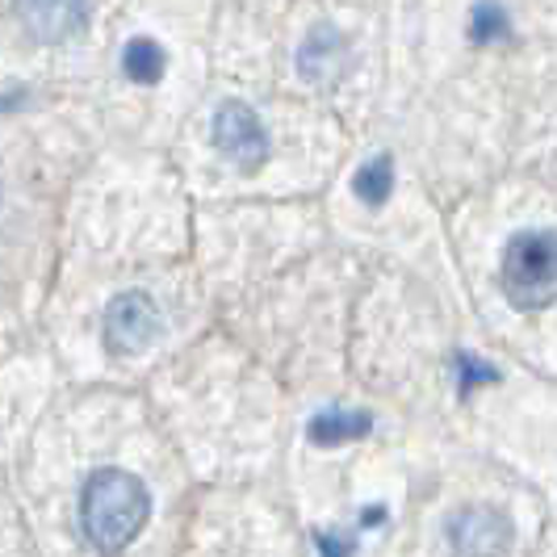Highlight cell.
Returning a JSON list of instances; mask_svg holds the SVG:
<instances>
[{
  "label": "cell",
  "instance_id": "1",
  "mask_svg": "<svg viewBox=\"0 0 557 557\" xmlns=\"http://www.w3.org/2000/svg\"><path fill=\"white\" fill-rule=\"evenodd\" d=\"M151 495L135 474L106 466L84 482L81 491V532L101 554H117L131 545V536L147 524Z\"/></svg>",
  "mask_w": 557,
  "mask_h": 557
},
{
  "label": "cell",
  "instance_id": "2",
  "mask_svg": "<svg viewBox=\"0 0 557 557\" xmlns=\"http://www.w3.org/2000/svg\"><path fill=\"white\" fill-rule=\"evenodd\" d=\"M503 298L520 310H541L557 302V235L524 231L516 235L499 264Z\"/></svg>",
  "mask_w": 557,
  "mask_h": 557
},
{
  "label": "cell",
  "instance_id": "3",
  "mask_svg": "<svg viewBox=\"0 0 557 557\" xmlns=\"http://www.w3.org/2000/svg\"><path fill=\"white\" fill-rule=\"evenodd\" d=\"M156 335H160V310L147 294L135 289V294L113 298L106 310V327H101V339L113 357H135Z\"/></svg>",
  "mask_w": 557,
  "mask_h": 557
},
{
  "label": "cell",
  "instance_id": "4",
  "mask_svg": "<svg viewBox=\"0 0 557 557\" xmlns=\"http://www.w3.org/2000/svg\"><path fill=\"white\" fill-rule=\"evenodd\" d=\"M214 143H219L223 156L248 168L269 156V135H264L256 110L244 106V101H223L219 106V113H214Z\"/></svg>",
  "mask_w": 557,
  "mask_h": 557
},
{
  "label": "cell",
  "instance_id": "5",
  "mask_svg": "<svg viewBox=\"0 0 557 557\" xmlns=\"http://www.w3.org/2000/svg\"><path fill=\"white\" fill-rule=\"evenodd\" d=\"M448 545L457 554H499L511 545L507 524L499 520V511L491 507H466L448 520Z\"/></svg>",
  "mask_w": 557,
  "mask_h": 557
},
{
  "label": "cell",
  "instance_id": "6",
  "mask_svg": "<svg viewBox=\"0 0 557 557\" xmlns=\"http://www.w3.org/2000/svg\"><path fill=\"white\" fill-rule=\"evenodd\" d=\"M17 13L34 38L63 42L88 22V0H17Z\"/></svg>",
  "mask_w": 557,
  "mask_h": 557
},
{
  "label": "cell",
  "instance_id": "7",
  "mask_svg": "<svg viewBox=\"0 0 557 557\" xmlns=\"http://www.w3.org/2000/svg\"><path fill=\"white\" fill-rule=\"evenodd\" d=\"M339 59H344V38L332 26H319L310 29L302 51H298V72L307 81H327L335 67H339Z\"/></svg>",
  "mask_w": 557,
  "mask_h": 557
},
{
  "label": "cell",
  "instance_id": "8",
  "mask_svg": "<svg viewBox=\"0 0 557 557\" xmlns=\"http://www.w3.org/2000/svg\"><path fill=\"white\" fill-rule=\"evenodd\" d=\"M122 72L135 84H156L164 76V51L151 38H131L122 51Z\"/></svg>",
  "mask_w": 557,
  "mask_h": 557
},
{
  "label": "cell",
  "instance_id": "9",
  "mask_svg": "<svg viewBox=\"0 0 557 557\" xmlns=\"http://www.w3.org/2000/svg\"><path fill=\"white\" fill-rule=\"evenodd\" d=\"M369 432V416L361 411H323V416L310 423V436L319 445H339V441H357Z\"/></svg>",
  "mask_w": 557,
  "mask_h": 557
},
{
  "label": "cell",
  "instance_id": "10",
  "mask_svg": "<svg viewBox=\"0 0 557 557\" xmlns=\"http://www.w3.org/2000/svg\"><path fill=\"white\" fill-rule=\"evenodd\" d=\"M394 189V164L391 156H373L369 164L357 172V194L364 197V201H386V194Z\"/></svg>",
  "mask_w": 557,
  "mask_h": 557
},
{
  "label": "cell",
  "instance_id": "11",
  "mask_svg": "<svg viewBox=\"0 0 557 557\" xmlns=\"http://www.w3.org/2000/svg\"><path fill=\"white\" fill-rule=\"evenodd\" d=\"M503 29H507V17H503L499 4H478L474 26H470L474 42H495V38H503Z\"/></svg>",
  "mask_w": 557,
  "mask_h": 557
},
{
  "label": "cell",
  "instance_id": "12",
  "mask_svg": "<svg viewBox=\"0 0 557 557\" xmlns=\"http://www.w3.org/2000/svg\"><path fill=\"white\" fill-rule=\"evenodd\" d=\"M478 382H495V369H482L478 357H461V386L470 391Z\"/></svg>",
  "mask_w": 557,
  "mask_h": 557
}]
</instances>
